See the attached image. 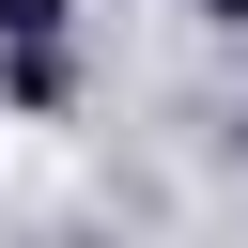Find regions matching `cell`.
Wrapping results in <instances>:
<instances>
[{
	"instance_id": "obj_2",
	"label": "cell",
	"mask_w": 248,
	"mask_h": 248,
	"mask_svg": "<svg viewBox=\"0 0 248 248\" xmlns=\"http://www.w3.org/2000/svg\"><path fill=\"white\" fill-rule=\"evenodd\" d=\"M202 16H217V31H248V0H202Z\"/></svg>"
},
{
	"instance_id": "obj_1",
	"label": "cell",
	"mask_w": 248,
	"mask_h": 248,
	"mask_svg": "<svg viewBox=\"0 0 248 248\" xmlns=\"http://www.w3.org/2000/svg\"><path fill=\"white\" fill-rule=\"evenodd\" d=\"M16 31H62V0H0V46H16Z\"/></svg>"
}]
</instances>
